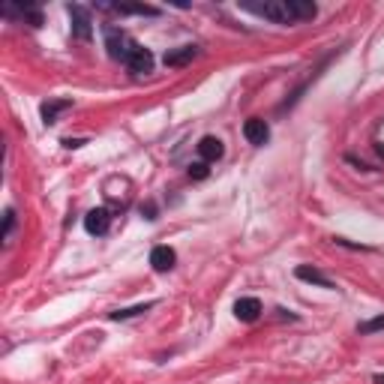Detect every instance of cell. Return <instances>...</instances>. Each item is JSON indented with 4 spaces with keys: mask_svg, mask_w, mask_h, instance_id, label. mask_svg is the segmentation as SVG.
Wrapping results in <instances>:
<instances>
[{
    "mask_svg": "<svg viewBox=\"0 0 384 384\" xmlns=\"http://www.w3.org/2000/svg\"><path fill=\"white\" fill-rule=\"evenodd\" d=\"M199 153H201V159H204V162H216V159H223L225 144L219 142L216 135H204L201 142H199Z\"/></svg>",
    "mask_w": 384,
    "mask_h": 384,
    "instance_id": "14",
    "label": "cell"
},
{
    "mask_svg": "<svg viewBox=\"0 0 384 384\" xmlns=\"http://www.w3.org/2000/svg\"><path fill=\"white\" fill-rule=\"evenodd\" d=\"M157 306V300H147V304H135V306H126V309H114V313H109L111 321H129V318H138L144 313H150V309Z\"/></svg>",
    "mask_w": 384,
    "mask_h": 384,
    "instance_id": "15",
    "label": "cell"
},
{
    "mask_svg": "<svg viewBox=\"0 0 384 384\" xmlns=\"http://www.w3.org/2000/svg\"><path fill=\"white\" fill-rule=\"evenodd\" d=\"M142 214H144L147 219H157V204H153V201H147V204H142Z\"/></svg>",
    "mask_w": 384,
    "mask_h": 384,
    "instance_id": "19",
    "label": "cell"
},
{
    "mask_svg": "<svg viewBox=\"0 0 384 384\" xmlns=\"http://www.w3.org/2000/svg\"><path fill=\"white\" fill-rule=\"evenodd\" d=\"M67 12L72 19V36L81 39V43H91V39H93V19H91V12H87L81 3H67Z\"/></svg>",
    "mask_w": 384,
    "mask_h": 384,
    "instance_id": "3",
    "label": "cell"
},
{
    "mask_svg": "<svg viewBox=\"0 0 384 384\" xmlns=\"http://www.w3.org/2000/svg\"><path fill=\"white\" fill-rule=\"evenodd\" d=\"M381 330H384V315L370 318V321H361V324H357V333H361V337H370V333H381Z\"/></svg>",
    "mask_w": 384,
    "mask_h": 384,
    "instance_id": "16",
    "label": "cell"
},
{
    "mask_svg": "<svg viewBox=\"0 0 384 384\" xmlns=\"http://www.w3.org/2000/svg\"><path fill=\"white\" fill-rule=\"evenodd\" d=\"M102 36H105V48H109V57L111 60H120V63H126L129 60V54L135 52V39L126 34V30H120V27H114V24H105L102 27Z\"/></svg>",
    "mask_w": 384,
    "mask_h": 384,
    "instance_id": "2",
    "label": "cell"
},
{
    "mask_svg": "<svg viewBox=\"0 0 384 384\" xmlns=\"http://www.w3.org/2000/svg\"><path fill=\"white\" fill-rule=\"evenodd\" d=\"M375 384H384V375H375Z\"/></svg>",
    "mask_w": 384,
    "mask_h": 384,
    "instance_id": "21",
    "label": "cell"
},
{
    "mask_svg": "<svg viewBox=\"0 0 384 384\" xmlns=\"http://www.w3.org/2000/svg\"><path fill=\"white\" fill-rule=\"evenodd\" d=\"M124 67L133 72V76H147V72H153V54H150V48L135 45V52L129 54V60L124 63Z\"/></svg>",
    "mask_w": 384,
    "mask_h": 384,
    "instance_id": "6",
    "label": "cell"
},
{
    "mask_svg": "<svg viewBox=\"0 0 384 384\" xmlns=\"http://www.w3.org/2000/svg\"><path fill=\"white\" fill-rule=\"evenodd\" d=\"M3 15H6V19L19 15V19L30 21V27H43V12H39V6H34V3H21V6L10 3V6H3Z\"/></svg>",
    "mask_w": 384,
    "mask_h": 384,
    "instance_id": "9",
    "label": "cell"
},
{
    "mask_svg": "<svg viewBox=\"0 0 384 384\" xmlns=\"http://www.w3.org/2000/svg\"><path fill=\"white\" fill-rule=\"evenodd\" d=\"M100 10L114 15H150V19L162 15L159 6H147V3H100Z\"/></svg>",
    "mask_w": 384,
    "mask_h": 384,
    "instance_id": "5",
    "label": "cell"
},
{
    "mask_svg": "<svg viewBox=\"0 0 384 384\" xmlns=\"http://www.w3.org/2000/svg\"><path fill=\"white\" fill-rule=\"evenodd\" d=\"M258 315H261V300L258 297H240L238 304H234V318L243 321V324L258 321Z\"/></svg>",
    "mask_w": 384,
    "mask_h": 384,
    "instance_id": "10",
    "label": "cell"
},
{
    "mask_svg": "<svg viewBox=\"0 0 384 384\" xmlns=\"http://www.w3.org/2000/svg\"><path fill=\"white\" fill-rule=\"evenodd\" d=\"M243 138H247L249 144H256V147H264L267 142H271V126H267V120L249 117L247 124H243Z\"/></svg>",
    "mask_w": 384,
    "mask_h": 384,
    "instance_id": "4",
    "label": "cell"
},
{
    "mask_svg": "<svg viewBox=\"0 0 384 384\" xmlns=\"http://www.w3.org/2000/svg\"><path fill=\"white\" fill-rule=\"evenodd\" d=\"M84 228H87V234H93V238H102V234H109V228H111V214L105 207L91 210V214L84 216Z\"/></svg>",
    "mask_w": 384,
    "mask_h": 384,
    "instance_id": "7",
    "label": "cell"
},
{
    "mask_svg": "<svg viewBox=\"0 0 384 384\" xmlns=\"http://www.w3.org/2000/svg\"><path fill=\"white\" fill-rule=\"evenodd\" d=\"M174 261H177V256H174V249H171V247H153L150 249V267L157 273L171 271V267H174Z\"/></svg>",
    "mask_w": 384,
    "mask_h": 384,
    "instance_id": "12",
    "label": "cell"
},
{
    "mask_svg": "<svg viewBox=\"0 0 384 384\" xmlns=\"http://www.w3.org/2000/svg\"><path fill=\"white\" fill-rule=\"evenodd\" d=\"M81 144H84V138H63V147H69V150L72 147H81Z\"/></svg>",
    "mask_w": 384,
    "mask_h": 384,
    "instance_id": "20",
    "label": "cell"
},
{
    "mask_svg": "<svg viewBox=\"0 0 384 384\" xmlns=\"http://www.w3.org/2000/svg\"><path fill=\"white\" fill-rule=\"evenodd\" d=\"M195 57H199V45H181V48H171V52L162 57V63H166L168 69H181L186 63H192Z\"/></svg>",
    "mask_w": 384,
    "mask_h": 384,
    "instance_id": "8",
    "label": "cell"
},
{
    "mask_svg": "<svg viewBox=\"0 0 384 384\" xmlns=\"http://www.w3.org/2000/svg\"><path fill=\"white\" fill-rule=\"evenodd\" d=\"M12 228H15V210L6 207V214H3V240H10Z\"/></svg>",
    "mask_w": 384,
    "mask_h": 384,
    "instance_id": "18",
    "label": "cell"
},
{
    "mask_svg": "<svg viewBox=\"0 0 384 384\" xmlns=\"http://www.w3.org/2000/svg\"><path fill=\"white\" fill-rule=\"evenodd\" d=\"M72 109V100H48L39 105V114H43V124L45 126H54L57 124V117H60L63 111H69Z\"/></svg>",
    "mask_w": 384,
    "mask_h": 384,
    "instance_id": "11",
    "label": "cell"
},
{
    "mask_svg": "<svg viewBox=\"0 0 384 384\" xmlns=\"http://www.w3.org/2000/svg\"><path fill=\"white\" fill-rule=\"evenodd\" d=\"M294 276H297L300 282H309V285H318V289H333V282L324 276L318 267H309V264H297L294 267Z\"/></svg>",
    "mask_w": 384,
    "mask_h": 384,
    "instance_id": "13",
    "label": "cell"
},
{
    "mask_svg": "<svg viewBox=\"0 0 384 384\" xmlns=\"http://www.w3.org/2000/svg\"><path fill=\"white\" fill-rule=\"evenodd\" d=\"M240 10L276 24H300L313 21L318 15V6L313 0H264V3H240Z\"/></svg>",
    "mask_w": 384,
    "mask_h": 384,
    "instance_id": "1",
    "label": "cell"
},
{
    "mask_svg": "<svg viewBox=\"0 0 384 384\" xmlns=\"http://www.w3.org/2000/svg\"><path fill=\"white\" fill-rule=\"evenodd\" d=\"M207 174H210L207 162H192V166H190V177H192V181H204Z\"/></svg>",
    "mask_w": 384,
    "mask_h": 384,
    "instance_id": "17",
    "label": "cell"
}]
</instances>
